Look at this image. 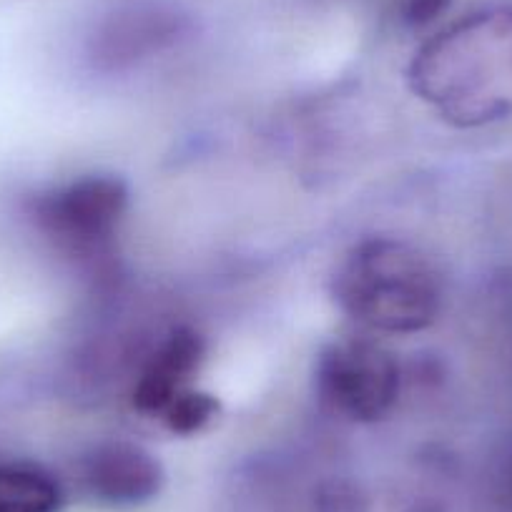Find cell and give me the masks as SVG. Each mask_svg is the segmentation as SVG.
Listing matches in <instances>:
<instances>
[{
    "mask_svg": "<svg viewBox=\"0 0 512 512\" xmlns=\"http://www.w3.org/2000/svg\"><path fill=\"white\" fill-rule=\"evenodd\" d=\"M410 86L455 128L512 118V3L467 13L427 38L410 63Z\"/></svg>",
    "mask_w": 512,
    "mask_h": 512,
    "instance_id": "cell-1",
    "label": "cell"
},
{
    "mask_svg": "<svg viewBox=\"0 0 512 512\" xmlns=\"http://www.w3.org/2000/svg\"><path fill=\"white\" fill-rule=\"evenodd\" d=\"M334 297L342 312L369 332L415 334L440 317L442 279L420 246L372 236L342 259Z\"/></svg>",
    "mask_w": 512,
    "mask_h": 512,
    "instance_id": "cell-2",
    "label": "cell"
},
{
    "mask_svg": "<svg viewBox=\"0 0 512 512\" xmlns=\"http://www.w3.org/2000/svg\"><path fill=\"white\" fill-rule=\"evenodd\" d=\"M317 397L332 415L354 425L387 417L400 397V364L372 339H339L319 354Z\"/></svg>",
    "mask_w": 512,
    "mask_h": 512,
    "instance_id": "cell-3",
    "label": "cell"
},
{
    "mask_svg": "<svg viewBox=\"0 0 512 512\" xmlns=\"http://www.w3.org/2000/svg\"><path fill=\"white\" fill-rule=\"evenodd\" d=\"M128 209V189L118 176L88 174L56 186L33 201V224L71 256H93L111 244Z\"/></svg>",
    "mask_w": 512,
    "mask_h": 512,
    "instance_id": "cell-4",
    "label": "cell"
},
{
    "mask_svg": "<svg viewBox=\"0 0 512 512\" xmlns=\"http://www.w3.org/2000/svg\"><path fill=\"white\" fill-rule=\"evenodd\" d=\"M78 480L93 502L116 510H131L156 500L166 485L159 457L126 440L93 445L78 465Z\"/></svg>",
    "mask_w": 512,
    "mask_h": 512,
    "instance_id": "cell-5",
    "label": "cell"
},
{
    "mask_svg": "<svg viewBox=\"0 0 512 512\" xmlns=\"http://www.w3.org/2000/svg\"><path fill=\"white\" fill-rule=\"evenodd\" d=\"M206 344L191 327H176L154 349L134 387V407L141 415L159 417L174 397L189 390L204 362Z\"/></svg>",
    "mask_w": 512,
    "mask_h": 512,
    "instance_id": "cell-6",
    "label": "cell"
},
{
    "mask_svg": "<svg viewBox=\"0 0 512 512\" xmlns=\"http://www.w3.org/2000/svg\"><path fill=\"white\" fill-rule=\"evenodd\" d=\"M58 477L31 462H0V512H63Z\"/></svg>",
    "mask_w": 512,
    "mask_h": 512,
    "instance_id": "cell-7",
    "label": "cell"
},
{
    "mask_svg": "<svg viewBox=\"0 0 512 512\" xmlns=\"http://www.w3.org/2000/svg\"><path fill=\"white\" fill-rule=\"evenodd\" d=\"M216 415H219V400H216L214 395H209V392L189 387V390L181 392L179 397H174V400L164 407L159 420L164 422L166 430L174 432V435L189 437L204 430Z\"/></svg>",
    "mask_w": 512,
    "mask_h": 512,
    "instance_id": "cell-8",
    "label": "cell"
},
{
    "mask_svg": "<svg viewBox=\"0 0 512 512\" xmlns=\"http://www.w3.org/2000/svg\"><path fill=\"white\" fill-rule=\"evenodd\" d=\"M455 0H397V16L407 28H427L440 21Z\"/></svg>",
    "mask_w": 512,
    "mask_h": 512,
    "instance_id": "cell-9",
    "label": "cell"
}]
</instances>
